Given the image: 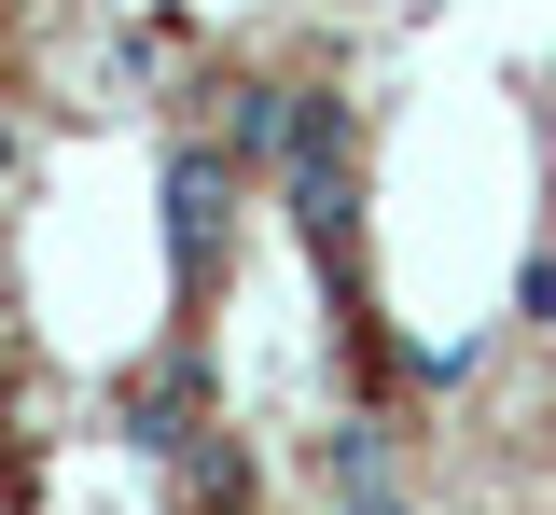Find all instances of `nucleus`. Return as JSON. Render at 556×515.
Instances as JSON below:
<instances>
[{
	"instance_id": "nucleus-1",
	"label": "nucleus",
	"mask_w": 556,
	"mask_h": 515,
	"mask_svg": "<svg viewBox=\"0 0 556 515\" xmlns=\"http://www.w3.org/2000/svg\"><path fill=\"white\" fill-rule=\"evenodd\" d=\"M223 196H237V153H167V265L208 279V251H223Z\"/></svg>"
},
{
	"instance_id": "nucleus-3",
	"label": "nucleus",
	"mask_w": 556,
	"mask_h": 515,
	"mask_svg": "<svg viewBox=\"0 0 556 515\" xmlns=\"http://www.w3.org/2000/svg\"><path fill=\"white\" fill-rule=\"evenodd\" d=\"M0 181H14V112H0Z\"/></svg>"
},
{
	"instance_id": "nucleus-2",
	"label": "nucleus",
	"mask_w": 556,
	"mask_h": 515,
	"mask_svg": "<svg viewBox=\"0 0 556 515\" xmlns=\"http://www.w3.org/2000/svg\"><path fill=\"white\" fill-rule=\"evenodd\" d=\"M334 515H404V502H390V474H348V488H334Z\"/></svg>"
}]
</instances>
